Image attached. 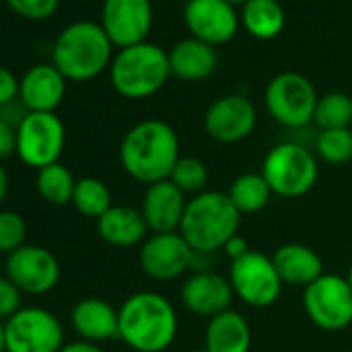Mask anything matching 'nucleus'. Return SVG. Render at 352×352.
Here are the masks:
<instances>
[{
  "label": "nucleus",
  "instance_id": "obj_44",
  "mask_svg": "<svg viewBox=\"0 0 352 352\" xmlns=\"http://www.w3.org/2000/svg\"><path fill=\"white\" fill-rule=\"evenodd\" d=\"M197 352H208V350H206V348H204V350H197Z\"/></svg>",
  "mask_w": 352,
  "mask_h": 352
},
{
  "label": "nucleus",
  "instance_id": "obj_7",
  "mask_svg": "<svg viewBox=\"0 0 352 352\" xmlns=\"http://www.w3.org/2000/svg\"><path fill=\"white\" fill-rule=\"evenodd\" d=\"M317 100L313 83L294 71H284L272 77L263 94L270 116L286 129H300L313 122Z\"/></svg>",
  "mask_w": 352,
  "mask_h": 352
},
{
  "label": "nucleus",
  "instance_id": "obj_16",
  "mask_svg": "<svg viewBox=\"0 0 352 352\" xmlns=\"http://www.w3.org/2000/svg\"><path fill=\"white\" fill-rule=\"evenodd\" d=\"M183 19L191 38L214 48L228 44L236 36L241 23L234 7L226 0H187Z\"/></svg>",
  "mask_w": 352,
  "mask_h": 352
},
{
  "label": "nucleus",
  "instance_id": "obj_19",
  "mask_svg": "<svg viewBox=\"0 0 352 352\" xmlns=\"http://www.w3.org/2000/svg\"><path fill=\"white\" fill-rule=\"evenodd\" d=\"M67 96V79L52 63H40L19 79V100L30 112H54Z\"/></svg>",
  "mask_w": 352,
  "mask_h": 352
},
{
  "label": "nucleus",
  "instance_id": "obj_26",
  "mask_svg": "<svg viewBox=\"0 0 352 352\" xmlns=\"http://www.w3.org/2000/svg\"><path fill=\"white\" fill-rule=\"evenodd\" d=\"M226 195L241 216H251L265 210L274 193L261 172H245L230 183Z\"/></svg>",
  "mask_w": 352,
  "mask_h": 352
},
{
  "label": "nucleus",
  "instance_id": "obj_13",
  "mask_svg": "<svg viewBox=\"0 0 352 352\" xmlns=\"http://www.w3.org/2000/svg\"><path fill=\"white\" fill-rule=\"evenodd\" d=\"M5 274L23 294L42 296L56 288L60 280V263L50 249L23 245L7 255Z\"/></svg>",
  "mask_w": 352,
  "mask_h": 352
},
{
  "label": "nucleus",
  "instance_id": "obj_10",
  "mask_svg": "<svg viewBox=\"0 0 352 352\" xmlns=\"http://www.w3.org/2000/svg\"><path fill=\"white\" fill-rule=\"evenodd\" d=\"M7 352H60L65 327L60 319L44 307H21L5 321Z\"/></svg>",
  "mask_w": 352,
  "mask_h": 352
},
{
  "label": "nucleus",
  "instance_id": "obj_9",
  "mask_svg": "<svg viewBox=\"0 0 352 352\" xmlns=\"http://www.w3.org/2000/svg\"><path fill=\"white\" fill-rule=\"evenodd\" d=\"M302 309L323 331H340L352 323V290L344 276L323 274L302 288Z\"/></svg>",
  "mask_w": 352,
  "mask_h": 352
},
{
  "label": "nucleus",
  "instance_id": "obj_30",
  "mask_svg": "<svg viewBox=\"0 0 352 352\" xmlns=\"http://www.w3.org/2000/svg\"><path fill=\"white\" fill-rule=\"evenodd\" d=\"M170 183H174L185 195H199L208 191L210 183V168L204 160L195 155H181L176 166L170 172Z\"/></svg>",
  "mask_w": 352,
  "mask_h": 352
},
{
  "label": "nucleus",
  "instance_id": "obj_14",
  "mask_svg": "<svg viewBox=\"0 0 352 352\" xmlns=\"http://www.w3.org/2000/svg\"><path fill=\"white\" fill-rule=\"evenodd\" d=\"M151 23V0H104L100 25L118 50L147 42Z\"/></svg>",
  "mask_w": 352,
  "mask_h": 352
},
{
  "label": "nucleus",
  "instance_id": "obj_38",
  "mask_svg": "<svg viewBox=\"0 0 352 352\" xmlns=\"http://www.w3.org/2000/svg\"><path fill=\"white\" fill-rule=\"evenodd\" d=\"M253 249L249 247V241L245 239V236H241V234H234L226 245H224V249H222V253L230 259V261H236V259H241V257H245L247 253H251Z\"/></svg>",
  "mask_w": 352,
  "mask_h": 352
},
{
  "label": "nucleus",
  "instance_id": "obj_6",
  "mask_svg": "<svg viewBox=\"0 0 352 352\" xmlns=\"http://www.w3.org/2000/svg\"><path fill=\"white\" fill-rule=\"evenodd\" d=\"M261 174L274 195L298 199L317 185V155L300 143L284 141L267 151L261 164Z\"/></svg>",
  "mask_w": 352,
  "mask_h": 352
},
{
  "label": "nucleus",
  "instance_id": "obj_42",
  "mask_svg": "<svg viewBox=\"0 0 352 352\" xmlns=\"http://www.w3.org/2000/svg\"><path fill=\"white\" fill-rule=\"evenodd\" d=\"M346 280H348V284H350V290H352V263H350V267H348V274H346Z\"/></svg>",
  "mask_w": 352,
  "mask_h": 352
},
{
  "label": "nucleus",
  "instance_id": "obj_37",
  "mask_svg": "<svg viewBox=\"0 0 352 352\" xmlns=\"http://www.w3.org/2000/svg\"><path fill=\"white\" fill-rule=\"evenodd\" d=\"M17 155V129L0 120V160Z\"/></svg>",
  "mask_w": 352,
  "mask_h": 352
},
{
  "label": "nucleus",
  "instance_id": "obj_36",
  "mask_svg": "<svg viewBox=\"0 0 352 352\" xmlns=\"http://www.w3.org/2000/svg\"><path fill=\"white\" fill-rule=\"evenodd\" d=\"M28 114H30V110L25 108V104L19 98L9 102V104H5V106H0V120L11 124L13 129H19L21 122L28 118Z\"/></svg>",
  "mask_w": 352,
  "mask_h": 352
},
{
  "label": "nucleus",
  "instance_id": "obj_27",
  "mask_svg": "<svg viewBox=\"0 0 352 352\" xmlns=\"http://www.w3.org/2000/svg\"><path fill=\"white\" fill-rule=\"evenodd\" d=\"M75 185H77V179L73 176V172L60 162L50 164V166L38 170V174H36L38 195L48 206H54V208H65V206L73 204Z\"/></svg>",
  "mask_w": 352,
  "mask_h": 352
},
{
  "label": "nucleus",
  "instance_id": "obj_11",
  "mask_svg": "<svg viewBox=\"0 0 352 352\" xmlns=\"http://www.w3.org/2000/svg\"><path fill=\"white\" fill-rule=\"evenodd\" d=\"M67 129L56 112H30L17 129V157L36 170L60 162Z\"/></svg>",
  "mask_w": 352,
  "mask_h": 352
},
{
  "label": "nucleus",
  "instance_id": "obj_33",
  "mask_svg": "<svg viewBox=\"0 0 352 352\" xmlns=\"http://www.w3.org/2000/svg\"><path fill=\"white\" fill-rule=\"evenodd\" d=\"M7 7L30 21H44L58 11L60 0H5Z\"/></svg>",
  "mask_w": 352,
  "mask_h": 352
},
{
  "label": "nucleus",
  "instance_id": "obj_5",
  "mask_svg": "<svg viewBox=\"0 0 352 352\" xmlns=\"http://www.w3.org/2000/svg\"><path fill=\"white\" fill-rule=\"evenodd\" d=\"M172 77L168 52L151 42L118 50L110 63V83L126 100L155 96Z\"/></svg>",
  "mask_w": 352,
  "mask_h": 352
},
{
  "label": "nucleus",
  "instance_id": "obj_23",
  "mask_svg": "<svg viewBox=\"0 0 352 352\" xmlns=\"http://www.w3.org/2000/svg\"><path fill=\"white\" fill-rule=\"evenodd\" d=\"M272 261H274L282 282L288 286L307 288L309 284H313L317 278H321L325 274L323 261L317 255V251H313L311 247L300 245V243H286V245L278 247L276 253L272 255Z\"/></svg>",
  "mask_w": 352,
  "mask_h": 352
},
{
  "label": "nucleus",
  "instance_id": "obj_43",
  "mask_svg": "<svg viewBox=\"0 0 352 352\" xmlns=\"http://www.w3.org/2000/svg\"><path fill=\"white\" fill-rule=\"evenodd\" d=\"M226 3H230V5L234 7V5H247L249 0H226Z\"/></svg>",
  "mask_w": 352,
  "mask_h": 352
},
{
  "label": "nucleus",
  "instance_id": "obj_3",
  "mask_svg": "<svg viewBox=\"0 0 352 352\" xmlns=\"http://www.w3.org/2000/svg\"><path fill=\"white\" fill-rule=\"evenodd\" d=\"M112 42L96 21H75L67 25L52 48V65L67 81L85 83L100 77L112 63Z\"/></svg>",
  "mask_w": 352,
  "mask_h": 352
},
{
  "label": "nucleus",
  "instance_id": "obj_41",
  "mask_svg": "<svg viewBox=\"0 0 352 352\" xmlns=\"http://www.w3.org/2000/svg\"><path fill=\"white\" fill-rule=\"evenodd\" d=\"M0 352H7V336H5V323H0Z\"/></svg>",
  "mask_w": 352,
  "mask_h": 352
},
{
  "label": "nucleus",
  "instance_id": "obj_39",
  "mask_svg": "<svg viewBox=\"0 0 352 352\" xmlns=\"http://www.w3.org/2000/svg\"><path fill=\"white\" fill-rule=\"evenodd\" d=\"M60 352H104L100 348V344L87 342V340H75V342H67Z\"/></svg>",
  "mask_w": 352,
  "mask_h": 352
},
{
  "label": "nucleus",
  "instance_id": "obj_32",
  "mask_svg": "<svg viewBox=\"0 0 352 352\" xmlns=\"http://www.w3.org/2000/svg\"><path fill=\"white\" fill-rule=\"evenodd\" d=\"M28 239V222L19 212L0 210V253L11 255L21 249Z\"/></svg>",
  "mask_w": 352,
  "mask_h": 352
},
{
  "label": "nucleus",
  "instance_id": "obj_20",
  "mask_svg": "<svg viewBox=\"0 0 352 352\" xmlns=\"http://www.w3.org/2000/svg\"><path fill=\"white\" fill-rule=\"evenodd\" d=\"M71 325L79 340L94 344L118 338V309L100 296H87L71 309Z\"/></svg>",
  "mask_w": 352,
  "mask_h": 352
},
{
  "label": "nucleus",
  "instance_id": "obj_8",
  "mask_svg": "<svg viewBox=\"0 0 352 352\" xmlns=\"http://www.w3.org/2000/svg\"><path fill=\"white\" fill-rule=\"evenodd\" d=\"M228 280L234 296L253 309H267L276 305L284 288L272 257L261 251H251L245 257L230 261Z\"/></svg>",
  "mask_w": 352,
  "mask_h": 352
},
{
  "label": "nucleus",
  "instance_id": "obj_25",
  "mask_svg": "<svg viewBox=\"0 0 352 352\" xmlns=\"http://www.w3.org/2000/svg\"><path fill=\"white\" fill-rule=\"evenodd\" d=\"M241 23L255 40H274L284 32L286 15L276 0H249L243 5Z\"/></svg>",
  "mask_w": 352,
  "mask_h": 352
},
{
  "label": "nucleus",
  "instance_id": "obj_35",
  "mask_svg": "<svg viewBox=\"0 0 352 352\" xmlns=\"http://www.w3.org/2000/svg\"><path fill=\"white\" fill-rule=\"evenodd\" d=\"M19 98V79L7 67H0V106Z\"/></svg>",
  "mask_w": 352,
  "mask_h": 352
},
{
  "label": "nucleus",
  "instance_id": "obj_18",
  "mask_svg": "<svg viewBox=\"0 0 352 352\" xmlns=\"http://www.w3.org/2000/svg\"><path fill=\"white\" fill-rule=\"evenodd\" d=\"M187 195L170 181H160L145 187L141 199V214L147 222L151 234L179 232L185 210Z\"/></svg>",
  "mask_w": 352,
  "mask_h": 352
},
{
  "label": "nucleus",
  "instance_id": "obj_17",
  "mask_svg": "<svg viewBox=\"0 0 352 352\" xmlns=\"http://www.w3.org/2000/svg\"><path fill=\"white\" fill-rule=\"evenodd\" d=\"M179 296L191 315L212 319L230 309L234 290L228 276H222L214 270H197L183 280Z\"/></svg>",
  "mask_w": 352,
  "mask_h": 352
},
{
  "label": "nucleus",
  "instance_id": "obj_22",
  "mask_svg": "<svg viewBox=\"0 0 352 352\" xmlns=\"http://www.w3.org/2000/svg\"><path fill=\"white\" fill-rule=\"evenodd\" d=\"M168 60L172 77L189 83L206 81L218 69L216 48L197 38H185L176 42L168 52Z\"/></svg>",
  "mask_w": 352,
  "mask_h": 352
},
{
  "label": "nucleus",
  "instance_id": "obj_40",
  "mask_svg": "<svg viewBox=\"0 0 352 352\" xmlns=\"http://www.w3.org/2000/svg\"><path fill=\"white\" fill-rule=\"evenodd\" d=\"M7 193H9V172L0 164V206L7 199Z\"/></svg>",
  "mask_w": 352,
  "mask_h": 352
},
{
  "label": "nucleus",
  "instance_id": "obj_15",
  "mask_svg": "<svg viewBox=\"0 0 352 352\" xmlns=\"http://www.w3.org/2000/svg\"><path fill=\"white\" fill-rule=\"evenodd\" d=\"M257 126V108L255 104L239 94L222 96L210 104L204 116V129L210 139L232 145L241 143Z\"/></svg>",
  "mask_w": 352,
  "mask_h": 352
},
{
  "label": "nucleus",
  "instance_id": "obj_31",
  "mask_svg": "<svg viewBox=\"0 0 352 352\" xmlns=\"http://www.w3.org/2000/svg\"><path fill=\"white\" fill-rule=\"evenodd\" d=\"M317 157L331 166H342L352 160V129L319 131L315 139Z\"/></svg>",
  "mask_w": 352,
  "mask_h": 352
},
{
  "label": "nucleus",
  "instance_id": "obj_29",
  "mask_svg": "<svg viewBox=\"0 0 352 352\" xmlns=\"http://www.w3.org/2000/svg\"><path fill=\"white\" fill-rule=\"evenodd\" d=\"M313 122L319 131L350 129L352 124V98L344 91H329L317 100Z\"/></svg>",
  "mask_w": 352,
  "mask_h": 352
},
{
  "label": "nucleus",
  "instance_id": "obj_12",
  "mask_svg": "<svg viewBox=\"0 0 352 352\" xmlns=\"http://www.w3.org/2000/svg\"><path fill=\"white\" fill-rule=\"evenodd\" d=\"M195 251L181 232L149 234L139 247L141 272L155 282H172L193 270Z\"/></svg>",
  "mask_w": 352,
  "mask_h": 352
},
{
  "label": "nucleus",
  "instance_id": "obj_28",
  "mask_svg": "<svg viewBox=\"0 0 352 352\" xmlns=\"http://www.w3.org/2000/svg\"><path fill=\"white\" fill-rule=\"evenodd\" d=\"M81 216L85 218H102L114 204H112V193L108 185L96 176H83L75 185L73 193V204H71Z\"/></svg>",
  "mask_w": 352,
  "mask_h": 352
},
{
  "label": "nucleus",
  "instance_id": "obj_2",
  "mask_svg": "<svg viewBox=\"0 0 352 352\" xmlns=\"http://www.w3.org/2000/svg\"><path fill=\"white\" fill-rule=\"evenodd\" d=\"M176 333L179 313L160 292H133L118 307V340L135 352H166Z\"/></svg>",
  "mask_w": 352,
  "mask_h": 352
},
{
  "label": "nucleus",
  "instance_id": "obj_4",
  "mask_svg": "<svg viewBox=\"0 0 352 352\" xmlns=\"http://www.w3.org/2000/svg\"><path fill=\"white\" fill-rule=\"evenodd\" d=\"M241 218L226 193L204 191L187 201L179 232L197 255H214L239 234Z\"/></svg>",
  "mask_w": 352,
  "mask_h": 352
},
{
  "label": "nucleus",
  "instance_id": "obj_45",
  "mask_svg": "<svg viewBox=\"0 0 352 352\" xmlns=\"http://www.w3.org/2000/svg\"><path fill=\"white\" fill-rule=\"evenodd\" d=\"M276 3H280V0H276Z\"/></svg>",
  "mask_w": 352,
  "mask_h": 352
},
{
  "label": "nucleus",
  "instance_id": "obj_34",
  "mask_svg": "<svg viewBox=\"0 0 352 352\" xmlns=\"http://www.w3.org/2000/svg\"><path fill=\"white\" fill-rule=\"evenodd\" d=\"M21 296L23 292L7 276L0 278V323L11 319L21 309Z\"/></svg>",
  "mask_w": 352,
  "mask_h": 352
},
{
  "label": "nucleus",
  "instance_id": "obj_1",
  "mask_svg": "<svg viewBox=\"0 0 352 352\" xmlns=\"http://www.w3.org/2000/svg\"><path fill=\"white\" fill-rule=\"evenodd\" d=\"M181 157V141L176 131L160 118H145L133 124L118 147L122 170L141 185L168 181Z\"/></svg>",
  "mask_w": 352,
  "mask_h": 352
},
{
  "label": "nucleus",
  "instance_id": "obj_24",
  "mask_svg": "<svg viewBox=\"0 0 352 352\" xmlns=\"http://www.w3.org/2000/svg\"><path fill=\"white\" fill-rule=\"evenodd\" d=\"M251 323L234 309H228L212 319L206 327L208 352H251Z\"/></svg>",
  "mask_w": 352,
  "mask_h": 352
},
{
  "label": "nucleus",
  "instance_id": "obj_21",
  "mask_svg": "<svg viewBox=\"0 0 352 352\" xmlns=\"http://www.w3.org/2000/svg\"><path fill=\"white\" fill-rule=\"evenodd\" d=\"M100 239L116 249L141 247L149 236L147 222L141 210L131 206H112L102 218L96 220Z\"/></svg>",
  "mask_w": 352,
  "mask_h": 352
}]
</instances>
